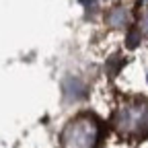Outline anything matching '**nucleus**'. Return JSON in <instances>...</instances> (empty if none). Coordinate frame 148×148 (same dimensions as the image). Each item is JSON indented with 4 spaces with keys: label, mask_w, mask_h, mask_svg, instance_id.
I'll use <instances>...</instances> for the list:
<instances>
[{
    "label": "nucleus",
    "mask_w": 148,
    "mask_h": 148,
    "mask_svg": "<svg viewBox=\"0 0 148 148\" xmlns=\"http://www.w3.org/2000/svg\"><path fill=\"white\" fill-rule=\"evenodd\" d=\"M101 136H103L101 121L90 113H80L64 125L62 148H99Z\"/></svg>",
    "instance_id": "f257e3e1"
},
{
    "label": "nucleus",
    "mask_w": 148,
    "mask_h": 148,
    "mask_svg": "<svg viewBox=\"0 0 148 148\" xmlns=\"http://www.w3.org/2000/svg\"><path fill=\"white\" fill-rule=\"evenodd\" d=\"M115 132L125 138L148 136V99H127L113 115Z\"/></svg>",
    "instance_id": "f03ea898"
}]
</instances>
